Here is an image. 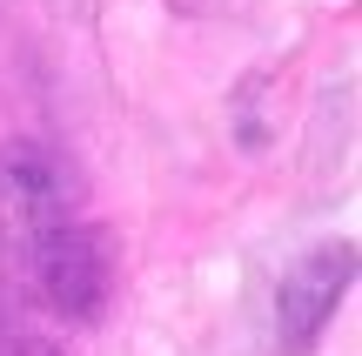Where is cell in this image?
Segmentation results:
<instances>
[{"mask_svg": "<svg viewBox=\"0 0 362 356\" xmlns=\"http://www.w3.org/2000/svg\"><path fill=\"white\" fill-rule=\"evenodd\" d=\"M81 195V175L47 142H7L0 148V236H40L67 222Z\"/></svg>", "mask_w": 362, "mask_h": 356, "instance_id": "2", "label": "cell"}, {"mask_svg": "<svg viewBox=\"0 0 362 356\" xmlns=\"http://www.w3.org/2000/svg\"><path fill=\"white\" fill-rule=\"evenodd\" d=\"M27 282H34V296L54 316L94 323L107 309V289H115V242H107V229L54 222L40 236H27Z\"/></svg>", "mask_w": 362, "mask_h": 356, "instance_id": "1", "label": "cell"}, {"mask_svg": "<svg viewBox=\"0 0 362 356\" xmlns=\"http://www.w3.org/2000/svg\"><path fill=\"white\" fill-rule=\"evenodd\" d=\"M7 356H61V350L40 343V336H21V343H7Z\"/></svg>", "mask_w": 362, "mask_h": 356, "instance_id": "4", "label": "cell"}, {"mask_svg": "<svg viewBox=\"0 0 362 356\" xmlns=\"http://www.w3.org/2000/svg\"><path fill=\"white\" fill-rule=\"evenodd\" d=\"M349 282H356V249L349 242H322V249L302 255V263L288 269V282H282V343L288 350L315 343V330L336 316Z\"/></svg>", "mask_w": 362, "mask_h": 356, "instance_id": "3", "label": "cell"}, {"mask_svg": "<svg viewBox=\"0 0 362 356\" xmlns=\"http://www.w3.org/2000/svg\"><path fill=\"white\" fill-rule=\"evenodd\" d=\"M0 356H7V336H0Z\"/></svg>", "mask_w": 362, "mask_h": 356, "instance_id": "5", "label": "cell"}]
</instances>
